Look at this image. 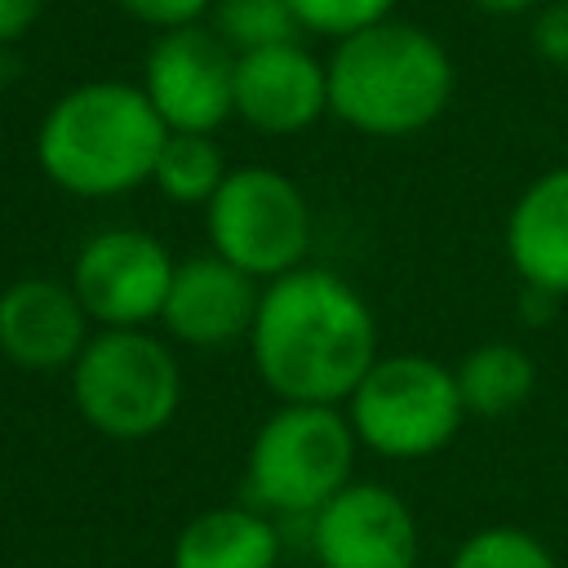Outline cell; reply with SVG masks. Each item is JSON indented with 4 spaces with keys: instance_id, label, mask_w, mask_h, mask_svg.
<instances>
[{
    "instance_id": "6",
    "label": "cell",
    "mask_w": 568,
    "mask_h": 568,
    "mask_svg": "<svg viewBox=\"0 0 568 568\" xmlns=\"http://www.w3.org/2000/svg\"><path fill=\"white\" fill-rule=\"evenodd\" d=\"M342 408L359 448L386 462H422L444 453L470 417L457 373L426 351L377 355Z\"/></svg>"
},
{
    "instance_id": "19",
    "label": "cell",
    "mask_w": 568,
    "mask_h": 568,
    "mask_svg": "<svg viewBox=\"0 0 568 568\" xmlns=\"http://www.w3.org/2000/svg\"><path fill=\"white\" fill-rule=\"evenodd\" d=\"M448 568H559V559L537 532L519 524H488L453 550Z\"/></svg>"
},
{
    "instance_id": "9",
    "label": "cell",
    "mask_w": 568,
    "mask_h": 568,
    "mask_svg": "<svg viewBox=\"0 0 568 568\" xmlns=\"http://www.w3.org/2000/svg\"><path fill=\"white\" fill-rule=\"evenodd\" d=\"M138 84L169 133H217L235 115V53L209 22L160 31Z\"/></svg>"
},
{
    "instance_id": "18",
    "label": "cell",
    "mask_w": 568,
    "mask_h": 568,
    "mask_svg": "<svg viewBox=\"0 0 568 568\" xmlns=\"http://www.w3.org/2000/svg\"><path fill=\"white\" fill-rule=\"evenodd\" d=\"M209 27L231 53H248V49H266L302 36L288 0H213Z\"/></svg>"
},
{
    "instance_id": "16",
    "label": "cell",
    "mask_w": 568,
    "mask_h": 568,
    "mask_svg": "<svg viewBox=\"0 0 568 568\" xmlns=\"http://www.w3.org/2000/svg\"><path fill=\"white\" fill-rule=\"evenodd\" d=\"M457 390L470 417H506L524 408L537 390V364L519 342H479L462 355Z\"/></svg>"
},
{
    "instance_id": "17",
    "label": "cell",
    "mask_w": 568,
    "mask_h": 568,
    "mask_svg": "<svg viewBox=\"0 0 568 568\" xmlns=\"http://www.w3.org/2000/svg\"><path fill=\"white\" fill-rule=\"evenodd\" d=\"M231 164L217 146V133H169L151 173V186L182 209H204L226 182Z\"/></svg>"
},
{
    "instance_id": "2",
    "label": "cell",
    "mask_w": 568,
    "mask_h": 568,
    "mask_svg": "<svg viewBox=\"0 0 568 568\" xmlns=\"http://www.w3.org/2000/svg\"><path fill=\"white\" fill-rule=\"evenodd\" d=\"M169 129L142 84L84 80L58 93L36 124V169L75 200H120L151 186Z\"/></svg>"
},
{
    "instance_id": "22",
    "label": "cell",
    "mask_w": 568,
    "mask_h": 568,
    "mask_svg": "<svg viewBox=\"0 0 568 568\" xmlns=\"http://www.w3.org/2000/svg\"><path fill=\"white\" fill-rule=\"evenodd\" d=\"M532 53L550 67H568V0H546L528 27Z\"/></svg>"
},
{
    "instance_id": "3",
    "label": "cell",
    "mask_w": 568,
    "mask_h": 568,
    "mask_svg": "<svg viewBox=\"0 0 568 568\" xmlns=\"http://www.w3.org/2000/svg\"><path fill=\"white\" fill-rule=\"evenodd\" d=\"M328 67V115L364 138H413L426 133L453 102L457 67L426 27L386 18L346 40H333Z\"/></svg>"
},
{
    "instance_id": "20",
    "label": "cell",
    "mask_w": 568,
    "mask_h": 568,
    "mask_svg": "<svg viewBox=\"0 0 568 568\" xmlns=\"http://www.w3.org/2000/svg\"><path fill=\"white\" fill-rule=\"evenodd\" d=\"M297 13V27L324 40H346L364 27H377L395 18L399 0H288Z\"/></svg>"
},
{
    "instance_id": "25",
    "label": "cell",
    "mask_w": 568,
    "mask_h": 568,
    "mask_svg": "<svg viewBox=\"0 0 568 568\" xmlns=\"http://www.w3.org/2000/svg\"><path fill=\"white\" fill-rule=\"evenodd\" d=\"M470 4L488 18H519V13H537L546 0H470Z\"/></svg>"
},
{
    "instance_id": "23",
    "label": "cell",
    "mask_w": 568,
    "mask_h": 568,
    "mask_svg": "<svg viewBox=\"0 0 568 568\" xmlns=\"http://www.w3.org/2000/svg\"><path fill=\"white\" fill-rule=\"evenodd\" d=\"M49 0H0V44H18L44 13Z\"/></svg>"
},
{
    "instance_id": "21",
    "label": "cell",
    "mask_w": 568,
    "mask_h": 568,
    "mask_svg": "<svg viewBox=\"0 0 568 568\" xmlns=\"http://www.w3.org/2000/svg\"><path fill=\"white\" fill-rule=\"evenodd\" d=\"M133 22L151 27L155 36L160 31H178V27H195V22H209V9L213 0H115Z\"/></svg>"
},
{
    "instance_id": "24",
    "label": "cell",
    "mask_w": 568,
    "mask_h": 568,
    "mask_svg": "<svg viewBox=\"0 0 568 568\" xmlns=\"http://www.w3.org/2000/svg\"><path fill=\"white\" fill-rule=\"evenodd\" d=\"M559 302H564V297H550V293H541V288H524V284H519V315H524L528 324H546V320L559 311Z\"/></svg>"
},
{
    "instance_id": "7",
    "label": "cell",
    "mask_w": 568,
    "mask_h": 568,
    "mask_svg": "<svg viewBox=\"0 0 568 568\" xmlns=\"http://www.w3.org/2000/svg\"><path fill=\"white\" fill-rule=\"evenodd\" d=\"M209 253L271 284L311 257L315 213L302 186L271 164H231L217 195L204 204Z\"/></svg>"
},
{
    "instance_id": "5",
    "label": "cell",
    "mask_w": 568,
    "mask_h": 568,
    "mask_svg": "<svg viewBox=\"0 0 568 568\" xmlns=\"http://www.w3.org/2000/svg\"><path fill=\"white\" fill-rule=\"evenodd\" d=\"M67 382L80 422L115 444L160 435L182 408V364L155 328H93Z\"/></svg>"
},
{
    "instance_id": "15",
    "label": "cell",
    "mask_w": 568,
    "mask_h": 568,
    "mask_svg": "<svg viewBox=\"0 0 568 568\" xmlns=\"http://www.w3.org/2000/svg\"><path fill=\"white\" fill-rule=\"evenodd\" d=\"M284 541L266 510L248 501L209 506L191 515L169 550L173 568H280Z\"/></svg>"
},
{
    "instance_id": "14",
    "label": "cell",
    "mask_w": 568,
    "mask_h": 568,
    "mask_svg": "<svg viewBox=\"0 0 568 568\" xmlns=\"http://www.w3.org/2000/svg\"><path fill=\"white\" fill-rule=\"evenodd\" d=\"M501 244L524 288L568 297V164L537 173L515 195Z\"/></svg>"
},
{
    "instance_id": "12",
    "label": "cell",
    "mask_w": 568,
    "mask_h": 568,
    "mask_svg": "<svg viewBox=\"0 0 568 568\" xmlns=\"http://www.w3.org/2000/svg\"><path fill=\"white\" fill-rule=\"evenodd\" d=\"M93 337L71 280L22 275L0 288V355L22 373H71Z\"/></svg>"
},
{
    "instance_id": "4",
    "label": "cell",
    "mask_w": 568,
    "mask_h": 568,
    "mask_svg": "<svg viewBox=\"0 0 568 568\" xmlns=\"http://www.w3.org/2000/svg\"><path fill=\"white\" fill-rule=\"evenodd\" d=\"M355 457L342 404H275L244 453V501L271 519H311L355 479Z\"/></svg>"
},
{
    "instance_id": "10",
    "label": "cell",
    "mask_w": 568,
    "mask_h": 568,
    "mask_svg": "<svg viewBox=\"0 0 568 568\" xmlns=\"http://www.w3.org/2000/svg\"><path fill=\"white\" fill-rule=\"evenodd\" d=\"M306 524L315 568H417L422 559L413 506L377 479H351Z\"/></svg>"
},
{
    "instance_id": "8",
    "label": "cell",
    "mask_w": 568,
    "mask_h": 568,
    "mask_svg": "<svg viewBox=\"0 0 568 568\" xmlns=\"http://www.w3.org/2000/svg\"><path fill=\"white\" fill-rule=\"evenodd\" d=\"M178 257L142 226H102L71 257V288L93 328H155Z\"/></svg>"
},
{
    "instance_id": "1",
    "label": "cell",
    "mask_w": 568,
    "mask_h": 568,
    "mask_svg": "<svg viewBox=\"0 0 568 568\" xmlns=\"http://www.w3.org/2000/svg\"><path fill=\"white\" fill-rule=\"evenodd\" d=\"M377 355V315L337 271L306 262L262 284L248 359L280 404H346Z\"/></svg>"
},
{
    "instance_id": "13",
    "label": "cell",
    "mask_w": 568,
    "mask_h": 568,
    "mask_svg": "<svg viewBox=\"0 0 568 568\" xmlns=\"http://www.w3.org/2000/svg\"><path fill=\"white\" fill-rule=\"evenodd\" d=\"M257 302H262V284L253 275L222 262L217 253H200L178 262L160 324L173 342L191 351H222L231 342H248Z\"/></svg>"
},
{
    "instance_id": "11",
    "label": "cell",
    "mask_w": 568,
    "mask_h": 568,
    "mask_svg": "<svg viewBox=\"0 0 568 568\" xmlns=\"http://www.w3.org/2000/svg\"><path fill=\"white\" fill-rule=\"evenodd\" d=\"M328 115V67L302 40L235 53V120L266 138L306 133Z\"/></svg>"
}]
</instances>
